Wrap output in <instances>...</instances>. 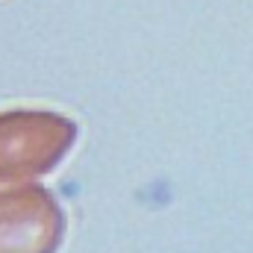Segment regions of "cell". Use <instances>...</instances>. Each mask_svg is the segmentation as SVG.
Instances as JSON below:
<instances>
[{"mask_svg": "<svg viewBox=\"0 0 253 253\" xmlns=\"http://www.w3.org/2000/svg\"><path fill=\"white\" fill-rule=\"evenodd\" d=\"M77 141V124L47 109L0 112V183H30L50 174Z\"/></svg>", "mask_w": 253, "mask_h": 253, "instance_id": "cell-1", "label": "cell"}, {"mask_svg": "<svg viewBox=\"0 0 253 253\" xmlns=\"http://www.w3.org/2000/svg\"><path fill=\"white\" fill-rule=\"evenodd\" d=\"M65 212L42 186L0 189V253H56Z\"/></svg>", "mask_w": 253, "mask_h": 253, "instance_id": "cell-2", "label": "cell"}]
</instances>
